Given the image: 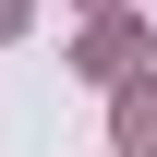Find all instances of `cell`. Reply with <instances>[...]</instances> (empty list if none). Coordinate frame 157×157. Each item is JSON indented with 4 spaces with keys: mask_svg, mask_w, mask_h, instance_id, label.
Returning a JSON list of instances; mask_svg holds the SVG:
<instances>
[{
    "mask_svg": "<svg viewBox=\"0 0 157 157\" xmlns=\"http://www.w3.org/2000/svg\"><path fill=\"white\" fill-rule=\"evenodd\" d=\"M133 48H145V36H133V12H109L97 36H85V60H73V73H97V85H121V73H133Z\"/></svg>",
    "mask_w": 157,
    "mask_h": 157,
    "instance_id": "obj_1",
    "label": "cell"
},
{
    "mask_svg": "<svg viewBox=\"0 0 157 157\" xmlns=\"http://www.w3.org/2000/svg\"><path fill=\"white\" fill-rule=\"evenodd\" d=\"M157 145V97H145V85H121V157H145Z\"/></svg>",
    "mask_w": 157,
    "mask_h": 157,
    "instance_id": "obj_2",
    "label": "cell"
},
{
    "mask_svg": "<svg viewBox=\"0 0 157 157\" xmlns=\"http://www.w3.org/2000/svg\"><path fill=\"white\" fill-rule=\"evenodd\" d=\"M12 24H24V0H0V36H12Z\"/></svg>",
    "mask_w": 157,
    "mask_h": 157,
    "instance_id": "obj_3",
    "label": "cell"
},
{
    "mask_svg": "<svg viewBox=\"0 0 157 157\" xmlns=\"http://www.w3.org/2000/svg\"><path fill=\"white\" fill-rule=\"evenodd\" d=\"M109 12H121V0H109Z\"/></svg>",
    "mask_w": 157,
    "mask_h": 157,
    "instance_id": "obj_4",
    "label": "cell"
}]
</instances>
